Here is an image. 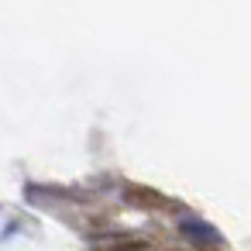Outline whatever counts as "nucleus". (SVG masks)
<instances>
[{
    "instance_id": "obj_2",
    "label": "nucleus",
    "mask_w": 251,
    "mask_h": 251,
    "mask_svg": "<svg viewBox=\"0 0 251 251\" xmlns=\"http://www.w3.org/2000/svg\"><path fill=\"white\" fill-rule=\"evenodd\" d=\"M200 251H217V248H200Z\"/></svg>"
},
{
    "instance_id": "obj_1",
    "label": "nucleus",
    "mask_w": 251,
    "mask_h": 251,
    "mask_svg": "<svg viewBox=\"0 0 251 251\" xmlns=\"http://www.w3.org/2000/svg\"><path fill=\"white\" fill-rule=\"evenodd\" d=\"M127 196H131L134 203H141V206H172L165 196H158L155 189H141V186H131V189H127Z\"/></svg>"
}]
</instances>
